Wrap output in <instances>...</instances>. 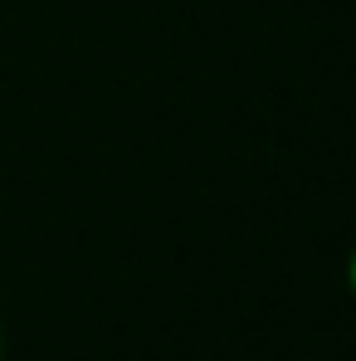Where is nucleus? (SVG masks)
<instances>
[{
	"instance_id": "nucleus-1",
	"label": "nucleus",
	"mask_w": 356,
	"mask_h": 361,
	"mask_svg": "<svg viewBox=\"0 0 356 361\" xmlns=\"http://www.w3.org/2000/svg\"><path fill=\"white\" fill-rule=\"evenodd\" d=\"M347 279H352V293H356V249H352V269H347Z\"/></svg>"
},
{
	"instance_id": "nucleus-2",
	"label": "nucleus",
	"mask_w": 356,
	"mask_h": 361,
	"mask_svg": "<svg viewBox=\"0 0 356 361\" xmlns=\"http://www.w3.org/2000/svg\"><path fill=\"white\" fill-rule=\"evenodd\" d=\"M0 361H5V327H0Z\"/></svg>"
}]
</instances>
